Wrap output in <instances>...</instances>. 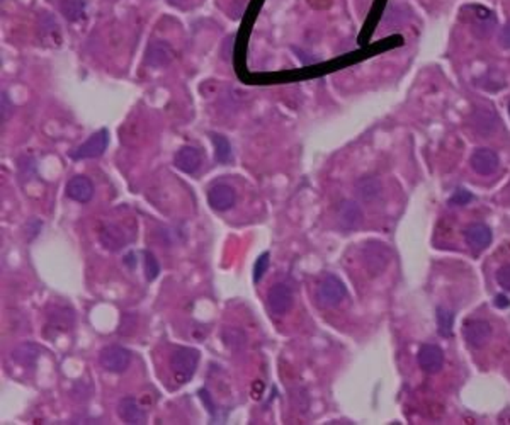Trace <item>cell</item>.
<instances>
[{
    "label": "cell",
    "mask_w": 510,
    "mask_h": 425,
    "mask_svg": "<svg viewBox=\"0 0 510 425\" xmlns=\"http://www.w3.org/2000/svg\"><path fill=\"white\" fill-rule=\"evenodd\" d=\"M167 2H168V3H170V6H175V7H181V6H182V3H184V2H187V0H167Z\"/></svg>",
    "instance_id": "cell-35"
},
{
    "label": "cell",
    "mask_w": 510,
    "mask_h": 425,
    "mask_svg": "<svg viewBox=\"0 0 510 425\" xmlns=\"http://www.w3.org/2000/svg\"><path fill=\"white\" fill-rule=\"evenodd\" d=\"M48 318H50V329H55L60 333L72 329L75 313L67 306H55Z\"/></svg>",
    "instance_id": "cell-21"
},
{
    "label": "cell",
    "mask_w": 510,
    "mask_h": 425,
    "mask_svg": "<svg viewBox=\"0 0 510 425\" xmlns=\"http://www.w3.org/2000/svg\"><path fill=\"white\" fill-rule=\"evenodd\" d=\"M509 112H510V103H509Z\"/></svg>",
    "instance_id": "cell-36"
},
{
    "label": "cell",
    "mask_w": 510,
    "mask_h": 425,
    "mask_svg": "<svg viewBox=\"0 0 510 425\" xmlns=\"http://www.w3.org/2000/svg\"><path fill=\"white\" fill-rule=\"evenodd\" d=\"M362 264L371 276H380L392 262V248L380 240H369L361 250Z\"/></svg>",
    "instance_id": "cell-2"
},
{
    "label": "cell",
    "mask_w": 510,
    "mask_h": 425,
    "mask_svg": "<svg viewBox=\"0 0 510 425\" xmlns=\"http://www.w3.org/2000/svg\"><path fill=\"white\" fill-rule=\"evenodd\" d=\"M41 225H43V223H41L39 220H36V218H35V220L28 221V225H26V228H24L26 236H28V242H33V240L36 238L37 233H39V230H41Z\"/></svg>",
    "instance_id": "cell-30"
},
{
    "label": "cell",
    "mask_w": 510,
    "mask_h": 425,
    "mask_svg": "<svg viewBox=\"0 0 510 425\" xmlns=\"http://www.w3.org/2000/svg\"><path fill=\"white\" fill-rule=\"evenodd\" d=\"M221 338H223V344L235 352L242 351L247 344L245 333L240 329H231V327L230 329H225L223 332H221Z\"/></svg>",
    "instance_id": "cell-24"
},
{
    "label": "cell",
    "mask_w": 510,
    "mask_h": 425,
    "mask_svg": "<svg viewBox=\"0 0 510 425\" xmlns=\"http://www.w3.org/2000/svg\"><path fill=\"white\" fill-rule=\"evenodd\" d=\"M500 43H502V46L509 48V50H510V22H509V24H505V28L502 29Z\"/></svg>",
    "instance_id": "cell-32"
},
{
    "label": "cell",
    "mask_w": 510,
    "mask_h": 425,
    "mask_svg": "<svg viewBox=\"0 0 510 425\" xmlns=\"http://www.w3.org/2000/svg\"><path fill=\"white\" fill-rule=\"evenodd\" d=\"M497 281L505 291H510V264L502 266L500 269L497 270Z\"/></svg>",
    "instance_id": "cell-29"
},
{
    "label": "cell",
    "mask_w": 510,
    "mask_h": 425,
    "mask_svg": "<svg viewBox=\"0 0 510 425\" xmlns=\"http://www.w3.org/2000/svg\"><path fill=\"white\" fill-rule=\"evenodd\" d=\"M209 138H211L213 145H215L216 162H220V164H230L231 145H230V141H228V138L223 137V135H220V133H211L209 135Z\"/></svg>",
    "instance_id": "cell-23"
},
{
    "label": "cell",
    "mask_w": 510,
    "mask_h": 425,
    "mask_svg": "<svg viewBox=\"0 0 510 425\" xmlns=\"http://www.w3.org/2000/svg\"><path fill=\"white\" fill-rule=\"evenodd\" d=\"M292 302H294V298H292V291L288 284L276 283L271 289H269L267 306L274 315H277V317L286 315L288 311L291 310Z\"/></svg>",
    "instance_id": "cell-8"
},
{
    "label": "cell",
    "mask_w": 510,
    "mask_h": 425,
    "mask_svg": "<svg viewBox=\"0 0 510 425\" xmlns=\"http://www.w3.org/2000/svg\"><path fill=\"white\" fill-rule=\"evenodd\" d=\"M143 267H145V277L146 281H155L160 274V264L157 261L155 254L150 250L143 252Z\"/></svg>",
    "instance_id": "cell-26"
},
{
    "label": "cell",
    "mask_w": 510,
    "mask_h": 425,
    "mask_svg": "<svg viewBox=\"0 0 510 425\" xmlns=\"http://www.w3.org/2000/svg\"><path fill=\"white\" fill-rule=\"evenodd\" d=\"M0 104H2V123H6L7 119L10 118V114H12V103H10L9 99V94L7 92H2V97H0Z\"/></svg>",
    "instance_id": "cell-31"
},
{
    "label": "cell",
    "mask_w": 510,
    "mask_h": 425,
    "mask_svg": "<svg viewBox=\"0 0 510 425\" xmlns=\"http://www.w3.org/2000/svg\"><path fill=\"white\" fill-rule=\"evenodd\" d=\"M107 145H109V131L99 130L89 138L87 141L82 143L80 146L70 152V159L73 160H85V159H97L106 152Z\"/></svg>",
    "instance_id": "cell-5"
},
{
    "label": "cell",
    "mask_w": 510,
    "mask_h": 425,
    "mask_svg": "<svg viewBox=\"0 0 510 425\" xmlns=\"http://www.w3.org/2000/svg\"><path fill=\"white\" fill-rule=\"evenodd\" d=\"M125 264L130 267V269H134V254L133 252H130V254L126 255L125 257Z\"/></svg>",
    "instance_id": "cell-34"
},
{
    "label": "cell",
    "mask_w": 510,
    "mask_h": 425,
    "mask_svg": "<svg viewBox=\"0 0 510 425\" xmlns=\"http://www.w3.org/2000/svg\"><path fill=\"white\" fill-rule=\"evenodd\" d=\"M99 363L103 366V370L119 374V372H125L130 367L131 352L128 349L121 347V345H106L99 352Z\"/></svg>",
    "instance_id": "cell-4"
},
{
    "label": "cell",
    "mask_w": 510,
    "mask_h": 425,
    "mask_svg": "<svg viewBox=\"0 0 510 425\" xmlns=\"http://www.w3.org/2000/svg\"><path fill=\"white\" fill-rule=\"evenodd\" d=\"M174 60V50L170 48V44H167L162 40L152 41L146 48L145 53V63L152 69H160V67L168 65V63Z\"/></svg>",
    "instance_id": "cell-12"
},
{
    "label": "cell",
    "mask_w": 510,
    "mask_h": 425,
    "mask_svg": "<svg viewBox=\"0 0 510 425\" xmlns=\"http://www.w3.org/2000/svg\"><path fill=\"white\" fill-rule=\"evenodd\" d=\"M118 413L123 422L126 424H143L146 419L145 410L138 405L134 397L121 398L118 404Z\"/></svg>",
    "instance_id": "cell-18"
},
{
    "label": "cell",
    "mask_w": 510,
    "mask_h": 425,
    "mask_svg": "<svg viewBox=\"0 0 510 425\" xmlns=\"http://www.w3.org/2000/svg\"><path fill=\"white\" fill-rule=\"evenodd\" d=\"M381 191H382L381 180L378 177H373V175L362 177L355 182V196L364 202L376 201V199L380 198Z\"/></svg>",
    "instance_id": "cell-19"
},
{
    "label": "cell",
    "mask_w": 510,
    "mask_h": 425,
    "mask_svg": "<svg viewBox=\"0 0 510 425\" xmlns=\"http://www.w3.org/2000/svg\"><path fill=\"white\" fill-rule=\"evenodd\" d=\"M100 245L106 248L107 252H119L126 247L128 236L126 232L119 225L107 223L99 233Z\"/></svg>",
    "instance_id": "cell-13"
},
{
    "label": "cell",
    "mask_w": 510,
    "mask_h": 425,
    "mask_svg": "<svg viewBox=\"0 0 510 425\" xmlns=\"http://www.w3.org/2000/svg\"><path fill=\"white\" fill-rule=\"evenodd\" d=\"M269 262H271V254H269V252L258 255V259L255 261V266H254V283L255 284L261 283L262 277L265 276V272H267V269H269Z\"/></svg>",
    "instance_id": "cell-27"
},
{
    "label": "cell",
    "mask_w": 510,
    "mask_h": 425,
    "mask_svg": "<svg viewBox=\"0 0 510 425\" xmlns=\"http://www.w3.org/2000/svg\"><path fill=\"white\" fill-rule=\"evenodd\" d=\"M347 288L337 276H327L320 281L317 289V300L322 306H339L347 298Z\"/></svg>",
    "instance_id": "cell-3"
},
{
    "label": "cell",
    "mask_w": 510,
    "mask_h": 425,
    "mask_svg": "<svg viewBox=\"0 0 510 425\" xmlns=\"http://www.w3.org/2000/svg\"><path fill=\"white\" fill-rule=\"evenodd\" d=\"M464 238L475 250H485L492 243V230L485 223H473L464 230Z\"/></svg>",
    "instance_id": "cell-17"
},
{
    "label": "cell",
    "mask_w": 510,
    "mask_h": 425,
    "mask_svg": "<svg viewBox=\"0 0 510 425\" xmlns=\"http://www.w3.org/2000/svg\"><path fill=\"white\" fill-rule=\"evenodd\" d=\"M471 167L480 175H492L498 168V155L497 152L490 148L475 150L470 159Z\"/></svg>",
    "instance_id": "cell-15"
},
{
    "label": "cell",
    "mask_w": 510,
    "mask_h": 425,
    "mask_svg": "<svg viewBox=\"0 0 510 425\" xmlns=\"http://www.w3.org/2000/svg\"><path fill=\"white\" fill-rule=\"evenodd\" d=\"M235 201H237V193L230 184L218 182L209 187L208 202L215 211H228L234 208Z\"/></svg>",
    "instance_id": "cell-9"
},
{
    "label": "cell",
    "mask_w": 510,
    "mask_h": 425,
    "mask_svg": "<svg viewBox=\"0 0 510 425\" xmlns=\"http://www.w3.org/2000/svg\"><path fill=\"white\" fill-rule=\"evenodd\" d=\"M39 347L36 344H33V342H22V344H19L12 351V359L19 366L33 367L37 363V359H39Z\"/></svg>",
    "instance_id": "cell-20"
},
{
    "label": "cell",
    "mask_w": 510,
    "mask_h": 425,
    "mask_svg": "<svg viewBox=\"0 0 510 425\" xmlns=\"http://www.w3.org/2000/svg\"><path fill=\"white\" fill-rule=\"evenodd\" d=\"M37 37L46 48H60L63 43L62 29L51 12H41L37 17Z\"/></svg>",
    "instance_id": "cell-6"
},
{
    "label": "cell",
    "mask_w": 510,
    "mask_h": 425,
    "mask_svg": "<svg viewBox=\"0 0 510 425\" xmlns=\"http://www.w3.org/2000/svg\"><path fill=\"white\" fill-rule=\"evenodd\" d=\"M362 218H364V214H362L361 206L355 201H342L337 208V223L347 232L361 227Z\"/></svg>",
    "instance_id": "cell-10"
},
{
    "label": "cell",
    "mask_w": 510,
    "mask_h": 425,
    "mask_svg": "<svg viewBox=\"0 0 510 425\" xmlns=\"http://www.w3.org/2000/svg\"><path fill=\"white\" fill-rule=\"evenodd\" d=\"M65 193L72 201L89 202L94 196V184L89 177L84 175H75L67 182Z\"/></svg>",
    "instance_id": "cell-16"
},
{
    "label": "cell",
    "mask_w": 510,
    "mask_h": 425,
    "mask_svg": "<svg viewBox=\"0 0 510 425\" xmlns=\"http://www.w3.org/2000/svg\"><path fill=\"white\" fill-rule=\"evenodd\" d=\"M463 337L468 345L475 349L485 347L492 338V325L486 320L471 318L466 320L463 325Z\"/></svg>",
    "instance_id": "cell-7"
},
{
    "label": "cell",
    "mask_w": 510,
    "mask_h": 425,
    "mask_svg": "<svg viewBox=\"0 0 510 425\" xmlns=\"http://www.w3.org/2000/svg\"><path fill=\"white\" fill-rule=\"evenodd\" d=\"M471 199H473V196H471V193H468L466 189H457L456 193L451 196V199H449V206H464L468 205Z\"/></svg>",
    "instance_id": "cell-28"
},
{
    "label": "cell",
    "mask_w": 510,
    "mask_h": 425,
    "mask_svg": "<svg viewBox=\"0 0 510 425\" xmlns=\"http://www.w3.org/2000/svg\"><path fill=\"white\" fill-rule=\"evenodd\" d=\"M202 164V153L196 146H182L174 157V165L184 174H194L200 171Z\"/></svg>",
    "instance_id": "cell-14"
},
{
    "label": "cell",
    "mask_w": 510,
    "mask_h": 425,
    "mask_svg": "<svg viewBox=\"0 0 510 425\" xmlns=\"http://www.w3.org/2000/svg\"><path fill=\"white\" fill-rule=\"evenodd\" d=\"M201 352L194 347H179L170 356V370L179 385H186L193 379L200 364Z\"/></svg>",
    "instance_id": "cell-1"
},
{
    "label": "cell",
    "mask_w": 510,
    "mask_h": 425,
    "mask_svg": "<svg viewBox=\"0 0 510 425\" xmlns=\"http://www.w3.org/2000/svg\"><path fill=\"white\" fill-rule=\"evenodd\" d=\"M419 366L422 367L423 372L427 374H436L444 366V352L439 345L425 344L420 347L419 351Z\"/></svg>",
    "instance_id": "cell-11"
},
{
    "label": "cell",
    "mask_w": 510,
    "mask_h": 425,
    "mask_svg": "<svg viewBox=\"0 0 510 425\" xmlns=\"http://www.w3.org/2000/svg\"><path fill=\"white\" fill-rule=\"evenodd\" d=\"M452 322H455V313L448 308H437V330L439 336L449 338L452 336Z\"/></svg>",
    "instance_id": "cell-25"
},
{
    "label": "cell",
    "mask_w": 510,
    "mask_h": 425,
    "mask_svg": "<svg viewBox=\"0 0 510 425\" xmlns=\"http://www.w3.org/2000/svg\"><path fill=\"white\" fill-rule=\"evenodd\" d=\"M493 303H495V306L502 308V310H504V308H509L510 306V300L505 295H497V296H495V302Z\"/></svg>",
    "instance_id": "cell-33"
},
{
    "label": "cell",
    "mask_w": 510,
    "mask_h": 425,
    "mask_svg": "<svg viewBox=\"0 0 510 425\" xmlns=\"http://www.w3.org/2000/svg\"><path fill=\"white\" fill-rule=\"evenodd\" d=\"M62 16L69 22H77L85 14V0H60Z\"/></svg>",
    "instance_id": "cell-22"
}]
</instances>
